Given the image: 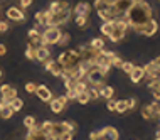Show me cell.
Returning a JSON list of instances; mask_svg holds the SVG:
<instances>
[{
	"label": "cell",
	"mask_w": 160,
	"mask_h": 140,
	"mask_svg": "<svg viewBox=\"0 0 160 140\" xmlns=\"http://www.w3.org/2000/svg\"><path fill=\"white\" fill-rule=\"evenodd\" d=\"M62 127H64V132H69V133H74L76 130H78V125H76L72 120H66V122H62Z\"/></svg>",
	"instance_id": "f1b7e54d"
},
{
	"label": "cell",
	"mask_w": 160,
	"mask_h": 140,
	"mask_svg": "<svg viewBox=\"0 0 160 140\" xmlns=\"http://www.w3.org/2000/svg\"><path fill=\"white\" fill-rule=\"evenodd\" d=\"M150 108H152L153 115H155V118H157V117L160 115V101H153V103H150Z\"/></svg>",
	"instance_id": "b9f144b4"
},
{
	"label": "cell",
	"mask_w": 160,
	"mask_h": 140,
	"mask_svg": "<svg viewBox=\"0 0 160 140\" xmlns=\"http://www.w3.org/2000/svg\"><path fill=\"white\" fill-rule=\"evenodd\" d=\"M133 3H137V2H143V0H132Z\"/></svg>",
	"instance_id": "9f6ffc18"
},
{
	"label": "cell",
	"mask_w": 160,
	"mask_h": 140,
	"mask_svg": "<svg viewBox=\"0 0 160 140\" xmlns=\"http://www.w3.org/2000/svg\"><path fill=\"white\" fill-rule=\"evenodd\" d=\"M127 103H128V110H135L137 105H138V100L137 98H128Z\"/></svg>",
	"instance_id": "bcb514c9"
},
{
	"label": "cell",
	"mask_w": 160,
	"mask_h": 140,
	"mask_svg": "<svg viewBox=\"0 0 160 140\" xmlns=\"http://www.w3.org/2000/svg\"><path fill=\"white\" fill-rule=\"evenodd\" d=\"M130 29V24L125 17H118L113 20V32L110 34V41L111 42H120L123 41L127 36V30Z\"/></svg>",
	"instance_id": "7a4b0ae2"
},
{
	"label": "cell",
	"mask_w": 160,
	"mask_h": 140,
	"mask_svg": "<svg viewBox=\"0 0 160 140\" xmlns=\"http://www.w3.org/2000/svg\"><path fill=\"white\" fill-rule=\"evenodd\" d=\"M51 58V51L47 46H39L36 49V61H39V63H44V61H47Z\"/></svg>",
	"instance_id": "d6986e66"
},
{
	"label": "cell",
	"mask_w": 160,
	"mask_h": 140,
	"mask_svg": "<svg viewBox=\"0 0 160 140\" xmlns=\"http://www.w3.org/2000/svg\"><path fill=\"white\" fill-rule=\"evenodd\" d=\"M49 19H51V14L47 10L36 12V17H34V20H36V27H47V25H49Z\"/></svg>",
	"instance_id": "7c38bea8"
},
{
	"label": "cell",
	"mask_w": 160,
	"mask_h": 140,
	"mask_svg": "<svg viewBox=\"0 0 160 140\" xmlns=\"http://www.w3.org/2000/svg\"><path fill=\"white\" fill-rule=\"evenodd\" d=\"M36 95H37L39 100H42V101H47V103H49L51 98H52V93H51V90L47 88V86H44V85H37Z\"/></svg>",
	"instance_id": "5bb4252c"
},
{
	"label": "cell",
	"mask_w": 160,
	"mask_h": 140,
	"mask_svg": "<svg viewBox=\"0 0 160 140\" xmlns=\"http://www.w3.org/2000/svg\"><path fill=\"white\" fill-rule=\"evenodd\" d=\"M110 7V5H108ZM108 7L105 8V10H98V15H99V19H103L106 22V20H111V17H110V12H108Z\"/></svg>",
	"instance_id": "60d3db41"
},
{
	"label": "cell",
	"mask_w": 160,
	"mask_h": 140,
	"mask_svg": "<svg viewBox=\"0 0 160 140\" xmlns=\"http://www.w3.org/2000/svg\"><path fill=\"white\" fill-rule=\"evenodd\" d=\"M122 64H123V59L120 58L118 54H115L113 58H111V68H122Z\"/></svg>",
	"instance_id": "8d00e7d4"
},
{
	"label": "cell",
	"mask_w": 160,
	"mask_h": 140,
	"mask_svg": "<svg viewBox=\"0 0 160 140\" xmlns=\"http://www.w3.org/2000/svg\"><path fill=\"white\" fill-rule=\"evenodd\" d=\"M89 47H93L94 51H101V49H105V41L101 37H94L89 41Z\"/></svg>",
	"instance_id": "d4e9b609"
},
{
	"label": "cell",
	"mask_w": 160,
	"mask_h": 140,
	"mask_svg": "<svg viewBox=\"0 0 160 140\" xmlns=\"http://www.w3.org/2000/svg\"><path fill=\"white\" fill-rule=\"evenodd\" d=\"M158 81H160V78H158Z\"/></svg>",
	"instance_id": "6125c7cd"
},
{
	"label": "cell",
	"mask_w": 160,
	"mask_h": 140,
	"mask_svg": "<svg viewBox=\"0 0 160 140\" xmlns=\"http://www.w3.org/2000/svg\"><path fill=\"white\" fill-rule=\"evenodd\" d=\"M157 138H160V128H158V132H157Z\"/></svg>",
	"instance_id": "6f0895ef"
},
{
	"label": "cell",
	"mask_w": 160,
	"mask_h": 140,
	"mask_svg": "<svg viewBox=\"0 0 160 140\" xmlns=\"http://www.w3.org/2000/svg\"><path fill=\"white\" fill-rule=\"evenodd\" d=\"M74 24H76L78 29H86L89 25V19L84 17V15H76L74 17Z\"/></svg>",
	"instance_id": "7402d4cb"
},
{
	"label": "cell",
	"mask_w": 160,
	"mask_h": 140,
	"mask_svg": "<svg viewBox=\"0 0 160 140\" xmlns=\"http://www.w3.org/2000/svg\"><path fill=\"white\" fill-rule=\"evenodd\" d=\"M88 95H89V100H98L99 98V88H96V86L88 88Z\"/></svg>",
	"instance_id": "d590c367"
},
{
	"label": "cell",
	"mask_w": 160,
	"mask_h": 140,
	"mask_svg": "<svg viewBox=\"0 0 160 140\" xmlns=\"http://www.w3.org/2000/svg\"><path fill=\"white\" fill-rule=\"evenodd\" d=\"M56 63H58V61H54V59H51V58H49L47 61H44V68L47 69V71H51V69L54 68V64H56Z\"/></svg>",
	"instance_id": "7dc6e473"
},
{
	"label": "cell",
	"mask_w": 160,
	"mask_h": 140,
	"mask_svg": "<svg viewBox=\"0 0 160 140\" xmlns=\"http://www.w3.org/2000/svg\"><path fill=\"white\" fill-rule=\"evenodd\" d=\"M99 30H101L103 36L110 37V34L113 32V20H106V22H103V25L99 27Z\"/></svg>",
	"instance_id": "cb8c5ba5"
},
{
	"label": "cell",
	"mask_w": 160,
	"mask_h": 140,
	"mask_svg": "<svg viewBox=\"0 0 160 140\" xmlns=\"http://www.w3.org/2000/svg\"><path fill=\"white\" fill-rule=\"evenodd\" d=\"M12 115H14V110L10 108V105L0 101V117H2L3 120H8V118H12Z\"/></svg>",
	"instance_id": "ffe728a7"
},
{
	"label": "cell",
	"mask_w": 160,
	"mask_h": 140,
	"mask_svg": "<svg viewBox=\"0 0 160 140\" xmlns=\"http://www.w3.org/2000/svg\"><path fill=\"white\" fill-rule=\"evenodd\" d=\"M88 88H89V85H88V81H84V80H78L76 81V85H74V90L78 95L79 93H84V91H88Z\"/></svg>",
	"instance_id": "603a6c76"
},
{
	"label": "cell",
	"mask_w": 160,
	"mask_h": 140,
	"mask_svg": "<svg viewBox=\"0 0 160 140\" xmlns=\"http://www.w3.org/2000/svg\"><path fill=\"white\" fill-rule=\"evenodd\" d=\"M0 95H2V101L8 105L14 98H17V88L10 85H2L0 86Z\"/></svg>",
	"instance_id": "9c48e42d"
},
{
	"label": "cell",
	"mask_w": 160,
	"mask_h": 140,
	"mask_svg": "<svg viewBox=\"0 0 160 140\" xmlns=\"http://www.w3.org/2000/svg\"><path fill=\"white\" fill-rule=\"evenodd\" d=\"M25 58L27 59H36V47L27 46V49H25Z\"/></svg>",
	"instance_id": "f35d334b"
},
{
	"label": "cell",
	"mask_w": 160,
	"mask_h": 140,
	"mask_svg": "<svg viewBox=\"0 0 160 140\" xmlns=\"http://www.w3.org/2000/svg\"><path fill=\"white\" fill-rule=\"evenodd\" d=\"M125 19L128 20V24H130L132 29L133 27H140V25L148 22L150 19H153L152 7H150V3H147L145 0L143 2H137L128 8V12L125 14Z\"/></svg>",
	"instance_id": "6da1fadb"
},
{
	"label": "cell",
	"mask_w": 160,
	"mask_h": 140,
	"mask_svg": "<svg viewBox=\"0 0 160 140\" xmlns=\"http://www.w3.org/2000/svg\"><path fill=\"white\" fill-rule=\"evenodd\" d=\"M2 76H3V73H2V69H0V80H2Z\"/></svg>",
	"instance_id": "680465c9"
},
{
	"label": "cell",
	"mask_w": 160,
	"mask_h": 140,
	"mask_svg": "<svg viewBox=\"0 0 160 140\" xmlns=\"http://www.w3.org/2000/svg\"><path fill=\"white\" fill-rule=\"evenodd\" d=\"M76 85V80H72V78H68V80H64V88L66 90H72Z\"/></svg>",
	"instance_id": "ee69618b"
},
{
	"label": "cell",
	"mask_w": 160,
	"mask_h": 140,
	"mask_svg": "<svg viewBox=\"0 0 160 140\" xmlns=\"http://www.w3.org/2000/svg\"><path fill=\"white\" fill-rule=\"evenodd\" d=\"M32 5V0H20V7L22 8H29Z\"/></svg>",
	"instance_id": "f907efd6"
},
{
	"label": "cell",
	"mask_w": 160,
	"mask_h": 140,
	"mask_svg": "<svg viewBox=\"0 0 160 140\" xmlns=\"http://www.w3.org/2000/svg\"><path fill=\"white\" fill-rule=\"evenodd\" d=\"M72 137H74V133L66 132V133H62V135H61V140H72Z\"/></svg>",
	"instance_id": "816d5d0a"
},
{
	"label": "cell",
	"mask_w": 160,
	"mask_h": 140,
	"mask_svg": "<svg viewBox=\"0 0 160 140\" xmlns=\"http://www.w3.org/2000/svg\"><path fill=\"white\" fill-rule=\"evenodd\" d=\"M133 66H135V64L130 63V61H123V64H122V68H120V69H122L123 73H127V74H128V73L133 69Z\"/></svg>",
	"instance_id": "ab89813d"
},
{
	"label": "cell",
	"mask_w": 160,
	"mask_h": 140,
	"mask_svg": "<svg viewBox=\"0 0 160 140\" xmlns=\"http://www.w3.org/2000/svg\"><path fill=\"white\" fill-rule=\"evenodd\" d=\"M84 78H86V81H88L89 85L96 86V88H101V86H103V80H105V74L99 71L98 68H93L89 73H86Z\"/></svg>",
	"instance_id": "8992f818"
},
{
	"label": "cell",
	"mask_w": 160,
	"mask_h": 140,
	"mask_svg": "<svg viewBox=\"0 0 160 140\" xmlns=\"http://www.w3.org/2000/svg\"><path fill=\"white\" fill-rule=\"evenodd\" d=\"M133 30L138 32V34H142V36H145V37H152L153 34L158 30V22L155 19H150L148 22L140 25V27H133Z\"/></svg>",
	"instance_id": "5b68a950"
},
{
	"label": "cell",
	"mask_w": 160,
	"mask_h": 140,
	"mask_svg": "<svg viewBox=\"0 0 160 140\" xmlns=\"http://www.w3.org/2000/svg\"><path fill=\"white\" fill-rule=\"evenodd\" d=\"M68 7H71V5H69V2H66V0H54V2L49 3L47 12L49 14H58V12H61L62 8H68Z\"/></svg>",
	"instance_id": "9a60e30c"
},
{
	"label": "cell",
	"mask_w": 160,
	"mask_h": 140,
	"mask_svg": "<svg viewBox=\"0 0 160 140\" xmlns=\"http://www.w3.org/2000/svg\"><path fill=\"white\" fill-rule=\"evenodd\" d=\"M61 29L59 27H46L42 32V46H54L58 44L59 37H61Z\"/></svg>",
	"instance_id": "3957f363"
},
{
	"label": "cell",
	"mask_w": 160,
	"mask_h": 140,
	"mask_svg": "<svg viewBox=\"0 0 160 140\" xmlns=\"http://www.w3.org/2000/svg\"><path fill=\"white\" fill-rule=\"evenodd\" d=\"M52 125H54V122L46 120V122H42V125H39V128H41V132L44 135H51L52 133Z\"/></svg>",
	"instance_id": "484cf974"
},
{
	"label": "cell",
	"mask_w": 160,
	"mask_h": 140,
	"mask_svg": "<svg viewBox=\"0 0 160 140\" xmlns=\"http://www.w3.org/2000/svg\"><path fill=\"white\" fill-rule=\"evenodd\" d=\"M27 37H29V46L36 47V49H37L39 46H42V34L39 32V29H37V27H34V29L29 30Z\"/></svg>",
	"instance_id": "30bf717a"
},
{
	"label": "cell",
	"mask_w": 160,
	"mask_h": 140,
	"mask_svg": "<svg viewBox=\"0 0 160 140\" xmlns=\"http://www.w3.org/2000/svg\"><path fill=\"white\" fill-rule=\"evenodd\" d=\"M93 5H94V8H96V10H105V8L108 7L106 3L103 2V0H94V3H93Z\"/></svg>",
	"instance_id": "f6af8a7d"
},
{
	"label": "cell",
	"mask_w": 160,
	"mask_h": 140,
	"mask_svg": "<svg viewBox=\"0 0 160 140\" xmlns=\"http://www.w3.org/2000/svg\"><path fill=\"white\" fill-rule=\"evenodd\" d=\"M24 125L27 127V128H32L34 125H37V122H36V118H34L32 115H27L24 118Z\"/></svg>",
	"instance_id": "e575fe53"
},
{
	"label": "cell",
	"mask_w": 160,
	"mask_h": 140,
	"mask_svg": "<svg viewBox=\"0 0 160 140\" xmlns=\"http://www.w3.org/2000/svg\"><path fill=\"white\" fill-rule=\"evenodd\" d=\"M118 130L115 127H103L99 130V138L101 140H118Z\"/></svg>",
	"instance_id": "8fae6325"
},
{
	"label": "cell",
	"mask_w": 160,
	"mask_h": 140,
	"mask_svg": "<svg viewBox=\"0 0 160 140\" xmlns=\"http://www.w3.org/2000/svg\"><path fill=\"white\" fill-rule=\"evenodd\" d=\"M62 133H66V132H64V127H62V122L54 123L52 125V133H51V135H54V137H61Z\"/></svg>",
	"instance_id": "f546056e"
},
{
	"label": "cell",
	"mask_w": 160,
	"mask_h": 140,
	"mask_svg": "<svg viewBox=\"0 0 160 140\" xmlns=\"http://www.w3.org/2000/svg\"><path fill=\"white\" fill-rule=\"evenodd\" d=\"M8 105H10V108L14 110V113H15V111H20V110L24 108V101L19 98V96H17V98H14V100H12V101L8 103Z\"/></svg>",
	"instance_id": "83f0119b"
},
{
	"label": "cell",
	"mask_w": 160,
	"mask_h": 140,
	"mask_svg": "<svg viewBox=\"0 0 160 140\" xmlns=\"http://www.w3.org/2000/svg\"><path fill=\"white\" fill-rule=\"evenodd\" d=\"M142 117H143L145 120H153V118H155L152 108H150V105H145V106L142 108Z\"/></svg>",
	"instance_id": "4dcf8cb0"
},
{
	"label": "cell",
	"mask_w": 160,
	"mask_h": 140,
	"mask_svg": "<svg viewBox=\"0 0 160 140\" xmlns=\"http://www.w3.org/2000/svg\"><path fill=\"white\" fill-rule=\"evenodd\" d=\"M71 7L68 8H62L61 12H58V14H51V19H49V25L51 27H59V25H64L68 22L69 19H71ZM47 25V27H49Z\"/></svg>",
	"instance_id": "277c9868"
},
{
	"label": "cell",
	"mask_w": 160,
	"mask_h": 140,
	"mask_svg": "<svg viewBox=\"0 0 160 140\" xmlns=\"http://www.w3.org/2000/svg\"><path fill=\"white\" fill-rule=\"evenodd\" d=\"M103 2H105L106 5H113V3L116 2V0H103Z\"/></svg>",
	"instance_id": "11a10c76"
},
{
	"label": "cell",
	"mask_w": 160,
	"mask_h": 140,
	"mask_svg": "<svg viewBox=\"0 0 160 140\" xmlns=\"http://www.w3.org/2000/svg\"><path fill=\"white\" fill-rule=\"evenodd\" d=\"M25 91H27L29 95H36V88H37V85L36 83H32V81H29V83H25Z\"/></svg>",
	"instance_id": "74e56055"
},
{
	"label": "cell",
	"mask_w": 160,
	"mask_h": 140,
	"mask_svg": "<svg viewBox=\"0 0 160 140\" xmlns=\"http://www.w3.org/2000/svg\"><path fill=\"white\" fill-rule=\"evenodd\" d=\"M133 5V2L132 0H116V2L113 3V7H115V10L118 12L120 15H125L128 12V8Z\"/></svg>",
	"instance_id": "2e32d148"
},
{
	"label": "cell",
	"mask_w": 160,
	"mask_h": 140,
	"mask_svg": "<svg viewBox=\"0 0 160 140\" xmlns=\"http://www.w3.org/2000/svg\"><path fill=\"white\" fill-rule=\"evenodd\" d=\"M113 95H115V90L111 88V86L103 85L101 88H99V96H103L105 100H111V98H113Z\"/></svg>",
	"instance_id": "44dd1931"
},
{
	"label": "cell",
	"mask_w": 160,
	"mask_h": 140,
	"mask_svg": "<svg viewBox=\"0 0 160 140\" xmlns=\"http://www.w3.org/2000/svg\"><path fill=\"white\" fill-rule=\"evenodd\" d=\"M8 30V22L7 20H0V32H7Z\"/></svg>",
	"instance_id": "c3c4849f"
},
{
	"label": "cell",
	"mask_w": 160,
	"mask_h": 140,
	"mask_svg": "<svg viewBox=\"0 0 160 140\" xmlns=\"http://www.w3.org/2000/svg\"><path fill=\"white\" fill-rule=\"evenodd\" d=\"M74 15H84V17H89V12H91V5L88 2H79L76 3V7L72 8Z\"/></svg>",
	"instance_id": "e0dca14e"
},
{
	"label": "cell",
	"mask_w": 160,
	"mask_h": 140,
	"mask_svg": "<svg viewBox=\"0 0 160 140\" xmlns=\"http://www.w3.org/2000/svg\"><path fill=\"white\" fill-rule=\"evenodd\" d=\"M128 76H130V81H132V83H140L145 78L143 66H133V69L128 73Z\"/></svg>",
	"instance_id": "4fadbf2b"
},
{
	"label": "cell",
	"mask_w": 160,
	"mask_h": 140,
	"mask_svg": "<svg viewBox=\"0 0 160 140\" xmlns=\"http://www.w3.org/2000/svg\"><path fill=\"white\" fill-rule=\"evenodd\" d=\"M157 118H158V120H160V115H158V117H157Z\"/></svg>",
	"instance_id": "91938a15"
},
{
	"label": "cell",
	"mask_w": 160,
	"mask_h": 140,
	"mask_svg": "<svg viewBox=\"0 0 160 140\" xmlns=\"http://www.w3.org/2000/svg\"><path fill=\"white\" fill-rule=\"evenodd\" d=\"M152 63L155 64V66H157V69H160V56H157V58H155Z\"/></svg>",
	"instance_id": "db71d44e"
},
{
	"label": "cell",
	"mask_w": 160,
	"mask_h": 140,
	"mask_svg": "<svg viewBox=\"0 0 160 140\" xmlns=\"http://www.w3.org/2000/svg\"><path fill=\"white\" fill-rule=\"evenodd\" d=\"M155 140H160V138H155Z\"/></svg>",
	"instance_id": "94428289"
},
{
	"label": "cell",
	"mask_w": 160,
	"mask_h": 140,
	"mask_svg": "<svg viewBox=\"0 0 160 140\" xmlns=\"http://www.w3.org/2000/svg\"><path fill=\"white\" fill-rule=\"evenodd\" d=\"M49 73L52 74V76H56V78H61V73H62V66H61V64H59V63H56V64H54V68L51 69Z\"/></svg>",
	"instance_id": "836d02e7"
},
{
	"label": "cell",
	"mask_w": 160,
	"mask_h": 140,
	"mask_svg": "<svg viewBox=\"0 0 160 140\" xmlns=\"http://www.w3.org/2000/svg\"><path fill=\"white\" fill-rule=\"evenodd\" d=\"M5 54H7V46L0 44V56H5Z\"/></svg>",
	"instance_id": "f5cc1de1"
},
{
	"label": "cell",
	"mask_w": 160,
	"mask_h": 140,
	"mask_svg": "<svg viewBox=\"0 0 160 140\" xmlns=\"http://www.w3.org/2000/svg\"><path fill=\"white\" fill-rule=\"evenodd\" d=\"M68 98V101H72V100H76L78 98V93L74 90H66V95H64Z\"/></svg>",
	"instance_id": "7bdbcfd3"
},
{
	"label": "cell",
	"mask_w": 160,
	"mask_h": 140,
	"mask_svg": "<svg viewBox=\"0 0 160 140\" xmlns=\"http://www.w3.org/2000/svg\"><path fill=\"white\" fill-rule=\"evenodd\" d=\"M76 101L79 103V105H86V103H88V101H89V95H88V91H84V93H79V95H78Z\"/></svg>",
	"instance_id": "d6a6232c"
},
{
	"label": "cell",
	"mask_w": 160,
	"mask_h": 140,
	"mask_svg": "<svg viewBox=\"0 0 160 140\" xmlns=\"http://www.w3.org/2000/svg\"><path fill=\"white\" fill-rule=\"evenodd\" d=\"M115 111H116V113H125V111H128V103H127V100H116Z\"/></svg>",
	"instance_id": "4316f807"
},
{
	"label": "cell",
	"mask_w": 160,
	"mask_h": 140,
	"mask_svg": "<svg viewBox=\"0 0 160 140\" xmlns=\"http://www.w3.org/2000/svg\"><path fill=\"white\" fill-rule=\"evenodd\" d=\"M115 105H116V101H115L113 98H111V100H108V105H106V108H108L110 111H115Z\"/></svg>",
	"instance_id": "681fc988"
},
{
	"label": "cell",
	"mask_w": 160,
	"mask_h": 140,
	"mask_svg": "<svg viewBox=\"0 0 160 140\" xmlns=\"http://www.w3.org/2000/svg\"><path fill=\"white\" fill-rule=\"evenodd\" d=\"M66 105H68V98L66 96H52L51 98V101H49V108H51V111L52 113H61L64 108H66Z\"/></svg>",
	"instance_id": "ba28073f"
},
{
	"label": "cell",
	"mask_w": 160,
	"mask_h": 140,
	"mask_svg": "<svg viewBox=\"0 0 160 140\" xmlns=\"http://www.w3.org/2000/svg\"><path fill=\"white\" fill-rule=\"evenodd\" d=\"M5 15H7L8 20H12V22H24V20H25L24 10H22V8H19V7H14V5L7 8Z\"/></svg>",
	"instance_id": "52a82bcc"
},
{
	"label": "cell",
	"mask_w": 160,
	"mask_h": 140,
	"mask_svg": "<svg viewBox=\"0 0 160 140\" xmlns=\"http://www.w3.org/2000/svg\"><path fill=\"white\" fill-rule=\"evenodd\" d=\"M69 42H71V36H69L68 32H62V34H61V37H59V41H58V46L66 47Z\"/></svg>",
	"instance_id": "1f68e13d"
},
{
	"label": "cell",
	"mask_w": 160,
	"mask_h": 140,
	"mask_svg": "<svg viewBox=\"0 0 160 140\" xmlns=\"http://www.w3.org/2000/svg\"><path fill=\"white\" fill-rule=\"evenodd\" d=\"M145 69V76L148 78V81L150 80H158L160 78V69H157V66H155L153 63H148L147 66H143Z\"/></svg>",
	"instance_id": "ac0fdd59"
}]
</instances>
